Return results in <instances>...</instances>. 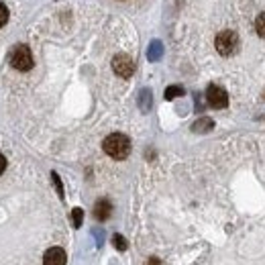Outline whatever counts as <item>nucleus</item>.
<instances>
[{
	"label": "nucleus",
	"mask_w": 265,
	"mask_h": 265,
	"mask_svg": "<svg viewBox=\"0 0 265 265\" xmlns=\"http://www.w3.org/2000/svg\"><path fill=\"white\" fill-rule=\"evenodd\" d=\"M104 153L110 155L112 159H126L130 153V141L126 135H120V132H112L108 135L102 143Z\"/></svg>",
	"instance_id": "1"
},
{
	"label": "nucleus",
	"mask_w": 265,
	"mask_h": 265,
	"mask_svg": "<svg viewBox=\"0 0 265 265\" xmlns=\"http://www.w3.org/2000/svg\"><path fill=\"white\" fill-rule=\"evenodd\" d=\"M214 45H216V51H218L220 55L230 57V55H235V53L239 51V37H237V33H233V31H220V33L216 35Z\"/></svg>",
	"instance_id": "2"
},
{
	"label": "nucleus",
	"mask_w": 265,
	"mask_h": 265,
	"mask_svg": "<svg viewBox=\"0 0 265 265\" xmlns=\"http://www.w3.org/2000/svg\"><path fill=\"white\" fill-rule=\"evenodd\" d=\"M11 63L15 70L19 72H29L33 68V55H31V49L27 45H17L15 51L11 53Z\"/></svg>",
	"instance_id": "3"
},
{
	"label": "nucleus",
	"mask_w": 265,
	"mask_h": 265,
	"mask_svg": "<svg viewBox=\"0 0 265 265\" xmlns=\"http://www.w3.org/2000/svg\"><path fill=\"white\" fill-rule=\"evenodd\" d=\"M112 70L114 74H118L120 78H130L132 74H135V61H132L128 55L120 53L112 59Z\"/></svg>",
	"instance_id": "4"
},
{
	"label": "nucleus",
	"mask_w": 265,
	"mask_h": 265,
	"mask_svg": "<svg viewBox=\"0 0 265 265\" xmlns=\"http://www.w3.org/2000/svg\"><path fill=\"white\" fill-rule=\"evenodd\" d=\"M206 100H208V104H210L212 108H224V106L228 104L226 92H224L220 86H216V84H210V86H208V90H206Z\"/></svg>",
	"instance_id": "5"
},
{
	"label": "nucleus",
	"mask_w": 265,
	"mask_h": 265,
	"mask_svg": "<svg viewBox=\"0 0 265 265\" xmlns=\"http://www.w3.org/2000/svg\"><path fill=\"white\" fill-rule=\"evenodd\" d=\"M65 263H68V255L61 247H51L43 255V265H65Z\"/></svg>",
	"instance_id": "6"
},
{
	"label": "nucleus",
	"mask_w": 265,
	"mask_h": 265,
	"mask_svg": "<svg viewBox=\"0 0 265 265\" xmlns=\"http://www.w3.org/2000/svg\"><path fill=\"white\" fill-rule=\"evenodd\" d=\"M110 212H112V204H110L108 200L102 198V200H98V202L94 204V218H96V220H100V222L106 220V218L110 216Z\"/></svg>",
	"instance_id": "7"
},
{
	"label": "nucleus",
	"mask_w": 265,
	"mask_h": 265,
	"mask_svg": "<svg viewBox=\"0 0 265 265\" xmlns=\"http://www.w3.org/2000/svg\"><path fill=\"white\" fill-rule=\"evenodd\" d=\"M212 126H214V122H212L210 118H200V120H196V122H194V126H192V128H194L196 132H206V130H210Z\"/></svg>",
	"instance_id": "8"
},
{
	"label": "nucleus",
	"mask_w": 265,
	"mask_h": 265,
	"mask_svg": "<svg viewBox=\"0 0 265 265\" xmlns=\"http://www.w3.org/2000/svg\"><path fill=\"white\" fill-rule=\"evenodd\" d=\"M178 96H184V88H182V86H170V88L165 90V98H168V100H174V98H178Z\"/></svg>",
	"instance_id": "9"
},
{
	"label": "nucleus",
	"mask_w": 265,
	"mask_h": 265,
	"mask_svg": "<svg viewBox=\"0 0 265 265\" xmlns=\"http://www.w3.org/2000/svg\"><path fill=\"white\" fill-rule=\"evenodd\" d=\"M255 31H257L259 37L265 39V13H261V15L257 17V21H255Z\"/></svg>",
	"instance_id": "10"
},
{
	"label": "nucleus",
	"mask_w": 265,
	"mask_h": 265,
	"mask_svg": "<svg viewBox=\"0 0 265 265\" xmlns=\"http://www.w3.org/2000/svg\"><path fill=\"white\" fill-rule=\"evenodd\" d=\"M72 220H74V226L80 228V226H82V220H84V210H82V208H74V210H72Z\"/></svg>",
	"instance_id": "11"
},
{
	"label": "nucleus",
	"mask_w": 265,
	"mask_h": 265,
	"mask_svg": "<svg viewBox=\"0 0 265 265\" xmlns=\"http://www.w3.org/2000/svg\"><path fill=\"white\" fill-rule=\"evenodd\" d=\"M161 51H163V49H161V43H159V41H155V43L149 47V59H153V61H155V59H159Z\"/></svg>",
	"instance_id": "12"
},
{
	"label": "nucleus",
	"mask_w": 265,
	"mask_h": 265,
	"mask_svg": "<svg viewBox=\"0 0 265 265\" xmlns=\"http://www.w3.org/2000/svg\"><path fill=\"white\" fill-rule=\"evenodd\" d=\"M9 21V9L5 5H0V27H5Z\"/></svg>",
	"instance_id": "13"
},
{
	"label": "nucleus",
	"mask_w": 265,
	"mask_h": 265,
	"mask_svg": "<svg viewBox=\"0 0 265 265\" xmlns=\"http://www.w3.org/2000/svg\"><path fill=\"white\" fill-rule=\"evenodd\" d=\"M51 178H53V184H55V188H57V194H59V198H63V186H61V182H59V176L53 172V174H51Z\"/></svg>",
	"instance_id": "14"
},
{
	"label": "nucleus",
	"mask_w": 265,
	"mask_h": 265,
	"mask_svg": "<svg viewBox=\"0 0 265 265\" xmlns=\"http://www.w3.org/2000/svg\"><path fill=\"white\" fill-rule=\"evenodd\" d=\"M112 241H114V247H116V249H120V251H124V249H126V241H124L120 235H114V239H112Z\"/></svg>",
	"instance_id": "15"
},
{
	"label": "nucleus",
	"mask_w": 265,
	"mask_h": 265,
	"mask_svg": "<svg viewBox=\"0 0 265 265\" xmlns=\"http://www.w3.org/2000/svg\"><path fill=\"white\" fill-rule=\"evenodd\" d=\"M5 170H7V157H5L3 153H0V176L5 174Z\"/></svg>",
	"instance_id": "16"
},
{
	"label": "nucleus",
	"mask_w": 265,
	"mask_h": 265,
	"mask_svg": "<svg viewBox=\"0 0 265 265\" xmlns=\"http://www.w3.org/2000/svg\"><path fill=\"white\" fill-rule=\"evenodd\" d=\"M149 265H161V263H159L157 257H151V259H149Z\"/></svg>",
	"instance_id": "17"
}]
</instances>
